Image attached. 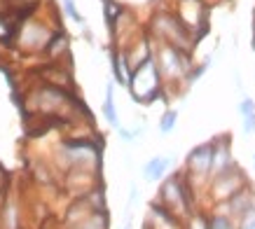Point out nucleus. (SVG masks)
Returning a JSON list of instances; mask_svg holds the SVG:
<instances>
[{
    "label": "nucleus",
    "mask_w": 255,
    "mask_h": 229,
    "mask_svg": "<svg viewBox=\"0 0 255 229\" xmlns=\"http://www.w3.org/2000/svg\"><path fill=\"white\" fill-rule=\"evenodd\" d=\"M129 84L133 89V99L143 101V103L155 99L157 92H159V75H157L152 61H145L143 66H138Z\"/></svg>",
    "instance_id": "nucleus-1"
},
{
    "label": "nucleus",
    "mask_w": 255,
    "mask_h": 229,
    "mask_svg": "<svg viewBox=\"0 0 255 229\" xmlns=\"http://www.w3.org/2000/svg\"><path fill=\"white\" fill-rule=\"evenodd\" d=\"M162 197H164V204L169 206V211H190V192L187 187L183 185L180 176H173L169 178L162 187Z\"/></svg>",
    "instance_id": "nucleus-2"
},
{
    "label": "nucleus",
    "mask_w": 255,
    "mask_h": 229,
    "mask_svg": "<svg viewBox=\"0 0 255 229\" xmlns=\"http://www.w3.org/2000/svg\"><path fill=\"white\" fill-rule=\"evenodd\" d=\"M187 166L194 176H209L211 166H213V143L194 147L190 157H187Z\"/></svg>",
    "instance_id": "nucleus-3"
},
{
    "label": "nucleus",
    "mask_w": 255,
    "mask_h": 229,
    "mask_svg": "<svg viewBox=\"0 0 255 229\" xmlns=\"http://www.w3.org/2000/svg\"><path fill=\"white\" fill-rule=\"evenodd\" d=\"M234 161H232V154L227 150L225 143H213V166H211V173L213 176H220L225 171H232Z\"/></svg>",
    "instance_id": "nucleus-4"
},
{
    "label": "nucleus",
    "mask_w": 255,
    "mask_h": 229,
    "mask_svg": "<svg viewBox=\"0 0 255 229\" xmlns=\"http://www.w3.org/2000/svg\"><path fill=\"white\" fill-rule=\"evenodd\" d=\"M171 166V159L169 157H155V159H150L145 164V178L147 180H159V178L166 173V168Z\"/></svg>",
    "instance_id": "nucleus-5"
},
{
    "label": "nucleus",
    "mask_w": 255,
    "mask_h": 229,
    "mask_svg": "<svg viewBox=\"0 0 255 229\" xmlns=\"http://www.w3.org/2000/svg\"><path fill=\"white\" fill-rule=\"evenodd\" d=\"M176 119H178V113L176 110H169V113L162 117V122H159V131H162V133H169V131L176 126Z\"/></svg>",
    "instance_id": "nucleus-6"
},
{
    "label": "nucleus",
    "mask_w": 255,
    "mask_h": 229,
    "mask_svg": "<svg viewBox=\"0 0 255 229\" xmlns=\"http://www.w3.org/2000/svg\"><path fill=\"white\" fill-rule=\"evenodd\" d=\"M239 229H255V206L248 208L246 213L241 215V227Z\"/></svg>",
    "instance_id": "nucleus-7"
},
{
    "label": "nucleus",
    "mask_w": 255,
    "mask_h": 229,
    "mask_svg": "<svg viewBox=\"0 0 255 229\" xmlns=\"http://www.w3.org/2000/svg\"><path fill=\"white\" fill-rule=\"evenodd\" d=\"M103 113H106V117H108L110 122H117L115 106H113V89H108V99H106V106H103Z\"/></svg>",
    "instance_id": "nucleus-8"
},
{
    "label": "nucleus",
    "mask_w": 255,
    "mask_h": 229,
    "mask_svg": "<svg viewBox=\"0 0 255 229\" xmlns=\"http://www.w3.org/2000/svg\"><path fill=\"white\" fill-rule=\"evenodd\" d=\"M241 114H244V117H248V114H255V103L251 99H246L244 101V103H241Z\"/></svg>",
    "instance_id": "nucleus-9"
},
{
    "label": "nucleus",
    "mask_w": 255,
    "mask_h": 229,
    "mask_svg": "<svg viewBox=\"0 0 255 229\" xmlns=\"http://www.w3.org/2000/svg\"><path fill=\"white\" fill-rule=\"evenodd\" d=\"M244 131H246V133L255 131V114H248V117H244Z\"/></svg>",
    "instance_id": "nucleus-10"
},
{
    "label": "nucleus",
    "mask_w": 255,
    "mask_h": 229,
    "mask_svg": "<svg viewBox=\"0 0 255 229\" xmlns=\"http://www.w3.org/2000/svg\"><path fill=\"white\" fill-rule=\"evenodd\" d=\"M66 9H68V14L73 16V19H78V21H82V19H80V14L75 12V7H73V0H66Z\"/></svg>",
    "instance_id": "nucleus-11"
}]
</instances>
